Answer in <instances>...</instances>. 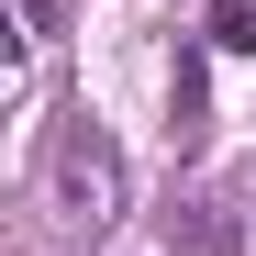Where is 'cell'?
Segmentation results:
<instances>
[{"label":"cell","mask_w":256,"mask_h":256,"mask_svg":"<svg viewBox=\"0 0 256 256\" xmlns=\"http://www.w3.org/2000/svg\"><path fill=\"white\" fill-rule=\"evenodd\" d=\"M45 212L78 223V234L122 223V145L100 122H56V145H45Z\"/></svg>","instance_id":"1"},{"label":"cell","mask_w":256,"mask_h":256,"mask_svg":"<svg viewBox=\"0 0 256 256\" xmlns=\"http://www.w3.org/2000/svg\"><path fill=\"white\" fill-rule=\"evenodd\" d=\"M167 245H190V256H234L245 234H234V223H223V212H212V200H200V212H178V223H167Z\"/></svg>","instance_id":"2"},{"label":"cell","mask_w":256,"mask_h":256,"mask_svg":"<svg viewBox=\"0 0 256 256\" xmlns=\"http://www.w3.org/2000/svg\"><path fill=\"white\" fill-rule=\"evenodd\" d=\"M212 45H223V56H256V0H212Z\"/></svg>","instance_id":"3"},{"label":"cell","mask_w":256,"mask_h":256,"mask_svg":"<svg viewBox=\"0 0 256 256\" xmlns=\"http://www.w3.org/2000/svg\"><path fill=\"white\" fill-rule=\"evenodd\" d=\"M167 100H178V122H167V134L190 145V134H200V56H178V78H167Z\"/></svg>","instance_id":"4"},{"label":"cell","mask_w":256,"mask_h":256,"mask_svg":"<svg viewBox=\"0 0 256 256\" xmlns=\"http://www.w3.org/2000/svg\"><path fill=\"white\" fill-rule=\"evenodd\" d=\"M34 34H56V0H22V45H34Z\"/></svg>","instance_id":"5"}]
</instances>
